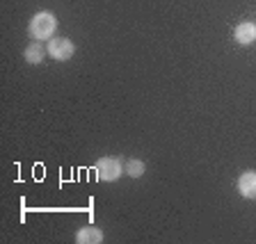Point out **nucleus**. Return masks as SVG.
I'll use <instances>...</instances> for the list:
<instances>
[{"label":"nucleus","instance_id":"8","mask_svg":"<svg viewBox=\"0 0 256 244\" xmlns=\"http://www.w3.org/2000/svg\"><path fill=\"white\" fill-rule=\"evenodd\" d=\"M124 171H126V176H130V178H142V176L146 174V165H144L140 158H130V160H126Z\"/></svg>","mask_w":256,"mask_h":244},{"label":"nucleus","instance_id":"6","mask_svg":"<svg viewBox=\"0 0 256 244\" xmlns=\"http://www.w3.org/2000/svg\"><path fill=\"white\" fill-rule=\"evenodd\" d=\"M103 240H106L103 238V231L92 226V224L80 226V229L76 231V244H101Z\"/></svg>","mask_w":256,"mask_h":244},{"label":"nucleus","instance_id":"2","mask_svg":"<svg viewBox=\"0 0 256 244\" xmlns=\"http://www.w3.org/2000/svg\"><path fill=\"white\" fill-rule=\"evenodd\" d=\"M124 162L122 158H117V155H103V158L96 160L94 165V171H96V178L101 183H114L119 181L126 171H124Z\"/></svg>","mask_w":256,"mask_h":244},{"label":"nucleus","instance_id":"7","mask_svg":"<svg viewBox=\"0 0 256 244\" xmlns=\"http://www.w3.org/2000/svg\"><path fill=\"white\" fill-rule=\"evenodd\" d=\"M46 55H48V50H46V46H44V41H34V39H32V43H28L26 50H23V59H26L28 64H32V66L42 64Z\"/></svg>","mask_w":256,"mask_h":244},{"label":"nucleus","instance_id":"3","mask_svg":"<svg viewBox=\"0 0 256 244\" xmlns=\"http://www.w3.org/2000/svg\"><path fill=\"white\" fill-rule=\"evenodd\" d=\"M48 57L55 59V62H69L76 55V43L66 37H53L46 43Z\"/></svg>","mask_w":256,"mask_h":244},{"label":"nucleus","instance_id":"4","mask_svg":"<svg viewBox=\"0 0 256 244\" xmlns=\"http://www.w3.org/2000/svg\"><path fill=\"white\" fill-rule=\"evenodd\" d=\"M236 190L242 199L247 201H256V171L254 169H247L238 176V181H236Z\"/></svg>","mask_w":256,"mask_h":244},{"label":"nucleus","instance_id":"5","mask_svg":"<svg viewBox=\"0 0 256 244\" xmlns=\"http://www.w3.org/2000/svg\"><path fill=\"white\" fill-rule=\"evenodd\" d=\"M234 41L238 46H252L256 41V23H252V21L238 23L234 30Z\"/></svg>","mask_w":256,"mask_h":244},{"label":"nucleus","instance_id":"1","mask_svg":"<svg viewBox=\"0 0 256 244\" xmlns=\"http://www.w3.org/2000/svg\"><path fill=\"white\" fill-rule=\"evenodd\" d=\"M58 32V18H55L53 11L42 9L30 18L28 23V34H30L34 41H50Z\"/></svg>","mask_w":256,"mask_h":244}]
</instances>
